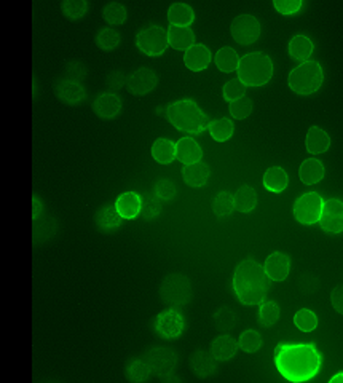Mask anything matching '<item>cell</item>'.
Wrapping results in <instances>:
<instances>
[{"label": "cell", "mask_w": 343, "mask_h": 383, "mask_svg": "<svg viewBox=\"0 0 343 383\" xmlns=\"http://www.w3.org/2000/svg\"><path fill=\"white\" fill-rule=\"evenodd\" d=\"M273 360L280 374L294 383L311 380L322 364V355L315 344H278Z\"/></svg>", "instance_id": "obj_1"}, {"label": "cell", "mask_w": 343, "mask_h": 383, "mask_svg": "<svg viewBox=\"0 0 343 383\" xmlns=\"http://www.w3.org/2000/svg\"><path fill=\"white\" fill-rule=\"evenodd\" d=\"M233 291L243 305H259L270 291V278L253 259L239 262L233 273Z\"/></svg>", "instance_id": "obj_2"}, {"label": "cell", "mask_w": 343, "mask_h": 383, "mask_svg": "<svg viewBox=\"0 0 343 383\" xmlns=\"http://www.w3.org/2000/svg\"><path fill=\"white\" fill-rule=\"evenodd\" d=\"M166 117L176 130L188 135H202L209 125L208 115L193 99L174 101L166 107Z\"/></svg>", "instance_id": "obj_3"}, {"label": "cell", "mask_w": 343, "mask_h": 383, "mask_svg": "<svg viewBox=\"0 0 343 383\" xmlns=\"http://www.w3.org/2000/svg\"><path fill=\"white\" fill-rule=\"evenodd\" d=\"M238 80L248 86H264L273 77V63L264 53H248L239 58Z\"/></svg>", "instance_id": "obj_4"}, {"label": "cell", "mask_w": 343, "mask_h": 383, "mask_svg": "<svg viewBox=\"0 0 343 383\" xmlns=\"http://www.w3.org/2000/svg\"><path fill=\"white\" fill-rule=\"evenodd\" d=\"M289 88L297 95L306 96L313 95L321 88L324 81V72L320 63L316 61H305L291 70L289 74Z\"/></svg>", "instance_id": "obj_5"}, {"label": "cell", "mask_w": 343, "mask_h": 383, "mask_svg": "<svg viewBox=\"0 0 343 383\" xmlns=\"http://www.w3.org/2000/svg\"><path fill=\"white\" fill-rule=\"evenodd\" d=\"M192 283L186 275H166L160 286V297L170 306H184L192 300Z\"/></svg>", "instance_id": "obj_6"}, {"label": "cell", "mask_w": 343, "mask_h": 383, "mask_svg": "<svg viewBox=\"0 0 343 383\" xmlns=\"http://www.w3.org/2000/svg\"><path fill=\"white\" fill-rule=\"evenodd\" d=\"M322 203H324V200H322L318 192L304 193L294 203V217L304 226H313V224L320 221Z\"/></svg>", "instance_id": "obj_7"}, {"label": "cell", "mask_w": 343, "mask_h": 383, "mask_svg": "<svg viewBox=\"0 0 343 383\" xmlns=\"http://www.w3.org/2000/svg\"><path fill=\"white\" fill-rule=\"evenodd\" d=\"M136 45L147 56H160L168 48L166 30L160 26H148L136 35Z\"/></svg>", "instance_id": "obj_8"}, {"label": "cell", "mask_w": 343, "mask_h": 383, "mask_svg": "<svg viewBox=\"0 0 343 383\" xmlns=\"http://www.w3.org/2000/svg\"><path fill=\"white\" fill-rule=\"evenodd\" d=\"M230 32L235 42L239 45H251L260 37V23L253 14H239L230 26Z\"/></svg>", "instance_id": "obj_9"}, {"label": "cell", "mask_w": 343, "mask_h": 383, "mask_svg": "<svg viewBox=\"0 0 343 383\" xmlns=\"http://www.w3.org/2000/svg\"><path fill=\"white\" fill-rule=\"evenodd\" d=\"M147 362V366L150 367V371L158 377H165L173 374V371L176 369L177 356L170 348H152L142 357Z\"/></svg>", "instance_id": "obj_10"}, {"label": "cell", "mask_w": 343, "mask_h": 383, "mask_svg": "<svg viewBox=\"0 0 343 383\" xmlns=\"http://www.w3.org/2000/svg\"><path fill=\"white\" fill-rule=\"evenodd\" d=\"M153 326H155L158 335L163 337V339H176L186 329V321H184V316L177 310L170 308L161 311L157 316Z\"/></svg>", "instance_id": "obj_11"}, {"label": "cell", "mask_w": 343, "mask_h": 383, "mask_svg": "<svg viewBox=\"0 0 343 383\" xmlns=\"http://www.w3.org/2000/svg\"><path fill=\"white\" fill-rule=\"evenodd\" d=\"M320 226L327 233H340L343 230V204L339 198H329L322 203Z\"/></svg>", "instance_id": "obj_12"}, {"label": "cell", "mask_w": 343, "mask_h": 383, "mask_svg": "<svg viewBox=\"0 0 343 383\" xmlns=\"http://www.w3.org/2000/svg\"><path fill=\"white\" fill-rule=\"evenodd\" d=\"M158 77L148 68H141L128 77V91L135 96H144L157 88Z\"/></svg>", "instance_id": "obj_13"}, {"label": "cell", "mask_w": 343, "mask_h": 383, "mask_svg": "<svg viewBox=\"0 0 343 383\" xmlns=\"http://www.w3.org/2000/svg\"><path fill=\"white\" fill-rule=\"evenodd\" d=\"M262 267L265 275H267L271 281H278V283H281V281H284L289 277L291 259L288 254L275 251L268 255Z\"/></svg>", "instance_id": "obj_14"}, {"label": "cell", "mask_w": 343, "mask_h": 383, "mask_svg": "<svg viewBox=\"0 0 343 383\" xmlns=\"http://www.w3.org/2000/svg\"><path fill=\"white\" fill-rule=\"evenodd\" d=\"M55 95L58 96L59 101L66 102L69 106H77L81 104L86 99V90L80 81L75 80H59L55 86Z\"/></svg>", "instance_id": "obj_15"}, {"label": "cell", "mask_w": 343, "mask_h": 383, "mask_svg": "<svg viewBox=\"0 0 343 383\" xmlns=\"http://www.w3.org/2000/svg\"><path fill=\"white\" fill-rule=\"evenodd\" d=\"M93 110L99 119H117L121 112V99L115 93H102L93 102Z\"/></svg>", "instance_id": "obj_16"}, {"label": "cell", "mask_w": 343, "mask_h": 383, "mask_svg": "<svg viewBox=\"0 0 343 383\" xmlns=\"http://www.w3.org/2000/svg\"><path fill=\"white\" fill-rule=\"evenodd\" d=\"M190 369L199 379H208L217 372V360L209 351L197 350L190 356Z\"/></svg>", "instance_id": "obj_17"}, {"label": "cell", "mask_w": 343, "mask_h": 383, "mask_svg": "<svg viewBox=\"0 0 343 383\" xmlns=\"http://www.w3.org/2000/svg\"><path fill=\"white\" fill-rule=\"evenodd\" d=\"M123 219L120 217L119 211H117L114 204H107L98 209L95 214V224L102 233H112L117 232L120 228Z\"/></svg>", "instance_id": "obj_18"}, {"label": "cell", "mask_w": 343, "mask_h": 383, "mask_svg": "<svg viewBox=\"0 0 343 383\" xmlns=\"http://www.w3.org/2000/svg\"><path fill=\"white\" fill-rule=\"evenodd\" d=\"M184 63L193 72H199V70H204L211 63V51L208 47H204L202 43L192 45L190 48L186 50V55H184Z\"/></svg>", "instance_id": "obj_19"}, {"label": "cell", "mask_w": 343, "mask_h": 383, "mask_svg": "<svg viewBox=\"0 0 343 383\" xmlns=\"http://www.w3.org/2000/svg\"><path fill=\"white\" fill-rule=\"evenodd\" d=\"M203 150L198 146L197 141L192 137H182L176 144V158L184 165H192V163L202 161Z\"/></svg>", "instance_id": "obj_20"}, {"label": "cell", "mask_w": 343, "mask_h": 383, "mask_svg": "<svg viewBox=\"0 0 343 383\" xmlns=\"http://www.w3.org/2000/svg\"><path fill=\"white\" fill-rule=\"evenodd\" d=\"M114 206L121 219H136L141 213V195H137L136 192L121 193Z\"/></svg>", "instance_id": "obj_21"}, {"label": "cell", "mask_w": 343, "mask_h": 383, "mask_svg": "<svg viewBox=\"0 0 343 383\" xmlns=\"http://www.w3.org/2000/svg\"><path fill=\"white\" fill-rule=\"evenodd\" d=\"M168 47L174 50L186 51L195 45V34L190 28H177V26H170L168 29Z\"/></svg>", "instance_id": "obj_22"}, {"label": "cell", "mask_w": 343, "mask_h": 383, "mask_svg": "<svg viewBox=\"0 0 343 383\" xmlns=\"http://www.w3.org/2000/svg\"><path fill=\"white\" fill-rule=\"evenodd\" d=\"M238 351V342L227 334L219 335L213 340L211 344V355L217 361H228L237 355Z\"/></svg>", "instance_id": "obj_23"}, {"label": "cell", "mask_w": 343, "mask_h": 383, "mask_svg": "<svg viewBox=\"0 0 343 383\" xmlns=\"http://www.w3.org/2000/svg\"><path fill=\"white\" fill-rule=\"evenodd\" d=\"M209 175H211L209 166L203 161H197V163H192V165H186L182 170L184 181H186L187 186H190V187H203L204 184L208 182Z\"/></svg>", "instance_id": "obj_24"}, {"label": "cell", "mask_w": 343, "mask_h": 383, "mask_svg": "<svg viewBox=\"0 0 343 383\" xmlns=\"http://www.w3.org/2000/svg\"><path fill=\"white\" fill-rule=\"evenodd\" d=\"M305 147L306 150L313 155L318 153H324L331 147V137L324 130H321L320 126H311L305 137Z\"/></svg>", "instance_id": "obj_25"}, {"label": "cell", "mask_w": 343, "mask_h": 383, "mask_svg": "<svg viewBox=\"0 0 343 383\" xmlns=\"http://www.w3.org/2000/svg\"><path fill=\"white\" fill-rule=\"evenodd\" d=\"M324 165L316 158H308V160L302 161L299 168V177L300 181L306 184V186H313L318 184L324 177Z\"/></svg>", "instance_id": "obj_26"}, {"label": "cell", "mask_w": 343, "mask_h": 383, "mask_svg": "<svg viewBox=\"0 0 343 383\" xmlns=\"http://www.w3.org/2000/svg\"><path fill=\"white\" fill-rule=\"evenodd\" d=\"M168 21L177 28H188L195 21V12L187 3H173L168 10Z\"/></svg>", "instance_id": "obj_27"}, {"label": "cell", "mask_w": 343, "mask_h": 383, "mask_svg": "<svg viewBox=\"0 0 343 383\" xmlns=\"http://www.w3.org/2000/svg\"><path fill=\"white\" fill-rule=\"evenodd\" d=\"M289 184V177L288 173H286L283 168L280 166H271L265 171L264 175V187L267 188L268 192L273 193H281L286 190Z\"/></svg>", "instance_id": "obj_28"}, {"label": "cell", "mask_w": 343, "mask_h": 383, "mask_svg": "<svg viewBox=\"0 0 343 383\" xmlns=\"http://www.w3.org/2000/svg\"><path fill=\"white\" fill-rule=\"evenodd\" d=\"M152 157L153 160L161 163V165H170L176 160V142L160 137V139L153 142Z\"/></svg>", "instance_id": "obj_29"}, {"label": "cell", "mask_w": 343, "mask_h": 383, "mask_svg": "<svg viewBox=\"0 0 343 383\" xmlns=\"http://www.w3.org/2000/svg\"><path fill=\"white\" fill-rule=\"evenodd\" d=\"M313 42L306 35H295L289 42V56L295 61L305 63L313 53Z\"/></svg>", "instance_id": "obj_30"}, {"label": "cell", "mask_w": 343, "mask_h": 383, "mask_svg": "<svg viewBox=\"0 0 343 383\" xmlns=\"http://www.w3.org/2000/svg\"><path fill=\"white\" fill-rule=\"evenodd\" d=\"M235 209L239 213H251L257 206V192L251 186H242L233 195Z\"/></svg>", "instance_id": "obj_31"}, {"label": "cell", "mask_w": 343, "mask_h": 383, "mask_svg": "<svg viewBox=\"0 0 343 383\" xmlns=\"http://www.w3.org/2000/svg\"><path fill=\"white\" fill-rule=\"evenodd\" d=\"M216 66L219 70L222 72H233V70L238 69V63H239V56L237 51L230 47H224L216 53Z\"/></svg>", "instance_id": "obj_32"}, {"label": "cell", "mask_w": 343, "mask_h": 383, "mask_svg": "<svg viewBox=\"0 0 343 383\" xmlns=\"http://www.w3.org/2000/svg\"><path fill=\"white\" fill-rule=\"evenodd\" d=\"M208 130H209V135H211L214 141L225 142L233 136L235 126H233L232 120H230V119H217L214 121H209Z\"/></svg>", "instance_id": "obj_33"}, {"label": "cell", "mask_w": 343, "mask_h": 383, "mask_svg": "<svg viewBox=\"0 0 343 383\" xmlns=\"http://www.w3.org/2000/svg\"><path fill=\"white\" fill-rule=\"evenodd\" d=\"M58 230V224H56L55 217H47L42 221H35L34 227V243L35 244H43L47 243L50 238H53V235Z\"/></svg>", "instance_id": "obj_34"}, {"label": "cell", "mask_w": 343, "mask_h": 383, "mask_svg": "<svg viewBox=\"0 0 343 383\" xmlns=\"http://www.w3.org/2000/svg\"><path fill=\"white\" fill-rule=\"evenodd\" d=\"M161 213V203L160 198H158L155 193H144L141 197V216L146 219V221H152V219H157Z\"/></svg>", "instance_id": "obj_35"}, {"label": "cell", "mask_w": 343, "mask_h": 383, "mask_svg": "<svg viewBox=\"0 0 343 383\" xmlns=\"http://www.w3.org/2000/svg\"><path fill=\"white\" fill-rule=\"evenodd\" d=\"M126 379L131 382H146L150 377L152 371L144 360H131L126 364Z\"/></svg>", "instance_id": "obj_36"}, {"label": "cell", "mask_w": 343, "mask_h": 383, "mask_svg": "<svg viewBox=\"0 0 343 383\" xmlns=\"http://www.w3.org/2000/svg\"><path fill=\"white\" fill-rule=\"evenodd\" d=\"M88 7L90 5L86 0H64V2H61V12L66 18L72 19V21L84 18L88 12Z\"/></svg>", "instance_id": "obj_37"}, {"label": "cell", "mask_w": 343, "mask_h": 383, "mask_svg": "<svg viewBox=\"0 0 343 383\" xmlns=\"http://www.w3.org/2000/svg\"><path fill=\"white\" fill-rule=\"evenodd\" d=\"M259 305V323L264 328H270V326H273L280 320V306L273 300H264Z\"/></svg>", "instance_id": "obj_38"}, {"label": "cell", "mask_w": 343, "mask_h": 383, "mask_svg": "<svg viewBox=\"0 0 343 383\" xmlns=\"http://www.w3.org/2000/svg\"><path fill=\"white\" fill-rule=\"evenodd\" d=\"M213 211L217 217H227L235 211L233 195L230 192H219L213 200Z\"/></svg>", "instance_id": "obj_39"}, {"label": "cell", "mask_w": 343, "mask_h": 383, "mask_svg": "<svg viewBox=\"0 0 343 383\" xmlns=\"http://www.w3.org/2000/svg\"><path fill=\"white\" fill-rule=\"evenodd\" d=\"M102 17H104L106 21L110 26H120L126 21L128 12L121 3L110 2L106 5L104 10H102Z\"/></svg>", "instance_id": "obj_40"}, {"label": "cell", "mask_w": 343, "mask_h": 383, "mask_svg": "<svg viewBox=\"0 0 343 383\" xmlns=\"http://www.w3.org/2000/svg\"><path fill=\"white\" fill-rule=\"evenodd\" d=\"M120 34L117 32L115 29L112 28H106L101 29L98 35H96V45L102 50V51H112L115 50L120 45Z\"/></svg>", "instance_id": "obj_41"}, {"label": "cell", "mask_w": 343, "mask_h": 383, "mask_svg": "<svg viewBox=\"0 0 343 383\" xmlns=\"http://www.w3.org/2000/svg\"><path fill=\"white\" fill-rule=\"evenodd\" d=\"M260 346H262V337L254 329L244 331L243 334L239 335L238 348H242L246 353H255V351L260 350Z\"/></svg>", "instance_id": "obj_42"}, {"label": "cell", "mask_w": 343, "mask_h": 383, "mask_svg": "<svg viewBox=\"0 0 343 383\" xmlns=\"http://www.w3.org/2000/svg\"><path fill=\"white\" fill-rule=\"evenodd\" d=\"M214 324L221 332H228L237 324V316L228 306H221L216 313H214Z\"/></svg>", "instance_id": "obj_43"}, {"label": "cell", "mask_w": 343, "mask_h": 383, "mask_svg": "<svg viewBox=\"0 0 343 383\" xmlns=\"http://www.w3.org/2000/svg\"><path fill=\"white\" fill-rule=\"evenodd\" d=\"M228 110H230V115L233 117V119L237 120H244L248 119L251 115V112H253V99L248 98V96H243V98H238L232 101L228 104Z\"/></svg>", "instance_id": "obj_44"}, {"label": "cell", "mask_w": 343, "mask_h": 383, "mask_svg": "<svg viewBox=\"0 0 343 383\" xmlns=\"http://www.w3.org/2000/svg\"><path fill=\"white\" fill-rule=\"evenodd\" d=\"M294 324L302 332H311L316 329V326H318V316H316L311 310L302 308L297 311L294 316Z\"/></svg>", "instance_id": "obj_45"}, {"label": "cell", "mask_w": 343, "mask_h": 383, "mask_svg": "<svg viewBox=\"0 0 343 383\" xmlns=\"http://www.w3.org/2000/svg\"><path fill=\"white\" fill-rule=\"evenodd\" d=\"M153 193L160 198V200H165V202H170L173 200L174 197H176V186H174V182H171L170 179H158L155 182V187H153Z\"/></svg>", "instance_id": "obj_46"}, {"label": "cell", "mask_w": 343, "mask_h": 383, "mask_svg": "<svg viewBox=\"0 0 343 383\" xmlns=\"http://www.w3.org/2000/svg\"><path fill=\"white\" fill-rule=\"evenodd\" d=\"M244 93H246V86L238 79L227 81V84L224 85V90H222L224 99L228 102H232L238 98H243Z\"/></svg>", "instance_id": "obj_47"}, {"label": "cell", "mask_w": 343, "mask_h": 383, "mask_svg": "<svg viewBox=\"0 0 343 383\" xmlns=\"http://www.w3.org/2000/svg\"><path fill=\"white\" fill-rule=\"evenodd\" d=\"M302 5H304L302 0H275V2H273V7L276 8V12L281 13V14L299 13Z\"/></svg>", "instance_id": "obj_48"}, {"label": "cell", "mask_w": 343, "mask_h": 383, "mask_svg": "<svg viewBox=\"0 0 343 383\" xmlns=\"http://www.w3.org/2000/svg\"><path fill=\"white\" fill-rule=\"evenodd\" d=\"M86 66L84 63H80V61H70V63H68V66H66V74H68L69 77V80H75V81H79V80H84L85 77H86Z\"/></svg>", "instance_id": "obj_49"}, {"label": "cell", "mask_w": 343, "mask_h": 383, "mask_svg": "<svg viewBox=\"0 0 343 383\" xmlns=\"http://www.w3.org/2000/svg\"><path fill=\"white\" fill-rule=\"evenodd\" d=\"M128 77L125 75L123 70H112V72L107 75L106 85L109 90H121L123 86L126 85Z\"/></svg>", "instance_id": "obj_50"}, {"label": "cell", "mask_w": 343, "mask_h": 383, "mask_svg": "<svg viewBox=\"0 0 343 383\" xmlns=\"http://www.w3.org/2000/svg\"><path fill=\"white\" fill-rule=\"evenodd\" d=\"M331 304L334 306V310L337 313H342L343 311V288L342 284L337 286V288L331 293Z\"/></svg>", "instance_id": "obj_51"}, {"label": "cell", "mask_w": 343, "mask_h": 383, "mask_svg": "<svg viewBox=\"0 0 343 383\" xmlns=\"http://www.w3.org/2000/svg\"><path fill=\"white\" fill-rule=\"evenodd\" d=\"M32 203H34L32 216H34V221H37L40 217V213H42V202H40L37 197H32Z\"/></svg>", "instance_id": "obj_52"}, {"label": "cell", "mask_w": 343, "mask_h": 383, "mask_svg": "<svg viewBox=\"0 0 343 383\" xmlns=\"http://www.w3.org/2000/svg\"><path fill=\"white\" fill-rule=\"evenodd\" d=\"M342 380H343V375H342V372H339V374H337L335 377H332V379L329 380L331 383H342Z\"/></svg>", "instance_id": "obj_53"}, {"label": "cell", "mask_w": 343, "mask_h": 383, "mask_svg": "<svg viewBox=\"0 0 343 383\" xmlns=\"http://www.w3.org/2000/svg\"><path fill=\"white\" fill-rule=\"evenodd\" d=\"M157 114H160L161 117H165L166 115V107H158Z\"/></svg>", "instance_id": "obj_54"}]
</instances>
